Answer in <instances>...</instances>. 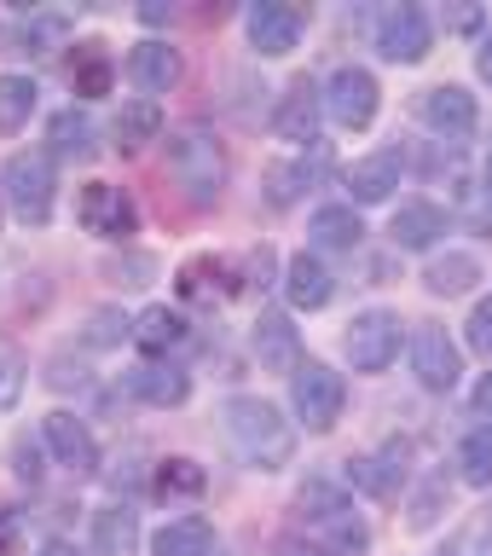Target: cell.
Segmentation results:
<instances>
[{
    "label": "cell",
    "instance_id": "6da1fadb",
    "mask_svg": "<svg viewBox=\"0 0 492 556\" xmlns=\"http://www.w3.org/2000/svg\"><path fill=\"white\" fill-rule=\"evenodd\" d=\"M226 441H232L238 458L255 464V469H278V464H290V452H295V434H290L285 417H278V406H267V400H255V394L226 400Z\"/></svg>",
    "mask_w": 492,
    "mask_h": 556
},
{
    "label": "cell",
    "instance_id": "7a4b0ae2",
    "mask_svg": "<svg viewBox=\"0 0 492 556\" xmlns=\"http://www.w3.org/2000/svg\"><path fill=\"white\" fill-rule=\"evenodd\" d=\"M168 174L186 186L191 203H215L226 186V151L209 128H180L168 139Z\"/></svg>",
    "mask_w": 492,
    "mask_h": 556
},
{
    "label": "cell",
    "instance_id": "3957f363",
    "mask_svg": "<svg viewBox=\"0 0 492 556\" xmlns=\"http://www.w3.org/2000/svg\"><path fill=\"white\" fill-rule=\"evenodd\" d=\"M290 394H295V417L313 429V434H325V429H337V417H342V377L330 371V365L319 359H302L295 365V377H290Z\"/></svg>",
    "mask_w": 492,
    "mask_h": 556
},
{
    "label": "cell",
    "instance_id": "277c9868",
    "mask_svg": "<svg viewBox=\"0 0 492 556\" xmlns=\"http://www.w3.org/2000/svg\"><path fill=\"white\" fill-rule=\"evenodd\" d=\"M7 198L24 226H47L52 215V156L47 151H17L7 163Z\"/></svg>",
    "mask_w": 492,
    "mask_h": 556
},
{
    "label": "cell",
    "instance_id": "5b68a950",
    "mask_svg": "<svg viewBox=\"0 0 492 556\" xmlns=\"http://www.w3.org/2000/svg\"><path fill=\"white\" fill-rule=\"evenodd\" d=\"M394 354H400V319L394 313L371 307L348 325V359H354V371H389Z\"/></svg>",
    "mask_w": 492,
    "mask_h": 556
},
{
    "label": "cell",
    "instance_id": "8992f818",
    "mask_svg": "<svg viewBox=\"0 0 492 556\" xmlns=\"http://www.w3.org/2000/svg\"><path fill=\"white\" fill-rule=\"evenodd\" d=\"M76 215H81L87 232H99V238H111V243L116 238L128 243L139 232V208H134V198L122 186H87L81 203H76Z\"/></svg>",
    "mask_w": 492,
    "mask_h": 556
},
{
    "label": "cell",
    "instance_id": "52a82bcc",
    "mask_svg": "<svg viewBox=\"0 0 492 556\" xmlns=\"http://www.w3.org/2000/svg\"><path fill=\"white\" fill-rule=\"evenodd\" d=\"M325 111L337 128H371V116H377V76L371 70H359V64H348L330 76V93H325Z\"/></svg>",
    "mask_w": 492,
    "mask_h": 556
},
{
    "label": "cell",
    "instance_id": "ba28073f",
    "mask_svg": "<svg viewBox=\"0 0 492 556\" xmlns=\"http://www.w3.org/2000/svg\"><path fill=\"white\" fill-rule=\"evenodd\" d=\"M302 510L313 521H325L330 551H337V556H365V528L354 521V504H348V498H337L330 486H302Z\"/></svg>",
    "mask_w": 492,
    "mask_h": 556
},
{
    "label": "cell",
    "instance_id": "9c48e42d",
    "mask_svg": "<svg viewBox=\"0 0 492 556\" xmlns=\"http://www.w3.org/2000/svg\"><path fill=\"white\" fill-rule=\"evenodd\" d=\"M377 47L389 52L394 64H417L429 52V17L412 7V0H400V7L382 12V24H377Z\"/></svg>",
    "mask_w": 492,
    "mask_h": 556
},
{
    "label": "cell",
    "instance_id": "30bf717a",
    "mask_svg": "<svg viewBox=\"0 0 492 556\" xmlns=\"http://www.w3.org/2000/svg\"><path fill=\"white\" fill-rule=\"evenodd\" d=\"M412 365H417V382H424V389H452V382H458V348L446 342V330L441 325H424L412 337Z\"/></svg>",
    "mask_w": 492,
    "mask_h": 556
},
{
    "label": "cell",
    "instance_id": "8fae6325",
    "mask_svg": "<svg viewBox=\"0 0 492 556\" xmlns=\"http://www.w3.org/2000/svg\"><path fill=\"white\" fill-rule=\"evenodd\" d=\"M250 41H255V52H267V59H285V52L302 41V12L278 7V0H261V7H250Z\"/></svg>",
    "mask_w": 492,
    "mask_h": 556
},
{
    "label": "cell",
    "instance_id": "7c38bea8",
    "mask_svg": "<svg viewBox=\"0 0 492 556\" xmlns=\"http://www.w3.org/2000/svg\"><path fill=\"white\" fill-rule=\"evenodd\" d=\"M47 446L59 452V464L76 469V476H93V469H99L93 434H87V424H81V417H70V412H47Z\"/></svg>",
    "mask_w": 492,
    "mask_h": 556
},
{
    "label": "cell",
    "instance_id": "4fadbf2b",
    "mask_svg": "<svg viewBox=\"0 0 492 556\" xmlns=\"http://www.w3.org/2000/svg\"><path fill=\"white\" fill-rule=\"evenodd\" d=\"M424 122L434 134H452V139L476 134V93H464L458 81L429 87V93H424Z\"/></svg>",
    "mask_w": 492,
    "mask_h": 556
},
{
    "label": "cell",
    "instance_id": "5bb4252c",
    "mask_svg": "<svg viewBox=\"0 0 492 556\" xmlns=\"http://www.w3.org/2000/svg\"><path fill=\"white\" fill-rule=\"evenodd\" d=\"M255 354L267 371H290L295 377V365H302V342H295V325L285 319V313H261V325H255Z\"/></svg>",
    "mask_w": 492,
    "mask_h": 556
},
{
    "label": "cell",
    "instance_id": "9a60e30c",
    "mask_svg": "<svg viewBox=\"0 0 492 556\" xmlns=\"http://www.w3.org/2000/svg\"><path fill=\"white\" fill-rule=\"evenodd\" d=\"M139 551V516L128 504H104L93 516V556H134Z\"/></svg>",
    "mask_w": 492,
    "mask_h": 556
},
{
    "label": "cell",
    "instance_id": "2e32d148",
    "mask_svg": "<svg viewBox=\"0 0 492 556\" xmlns=\"http://www.w3.org/2000/svg\"><path fill=\"white\" fill-rule=\"evenodd\" d=\"M128 70H134V81L146 87V93H168V87L180 81V52H174L168 41H139Z\"/></svg>",
    "mask_w": 492,
    "mask_h": 556
},
{
    "label": "cell",
    "instance_id": "e0dca14e",
    "mask_svg": "<svg viewBox=\"0 0 492 556\" xmlns=\"http://www.w3.org/2000/svg\"><path fill=\"white\" fill-rule=\"evenodd\" d=\"M394 186H400V156L394 151H377V156H365V163L348 168V191H354V203H382Z\"/></svg>",
    "mask_w": 492,
    "mask_h": 556
},
{
    "label": "cell",
    "instance_id": "ac0fdd59",
    "mask_svg": "<svg viewBox=\"0 0 492 556\" xmlns=\"http://www.w3.org/2000/svg\"><path fill=\"white\" fill-rule=\"evenodd\" d=\"M313 122H319V87L302 76V81H290V93H285V104H278V116H273V128L285 139H313Z\"/></svg>",
    "mask_w": 492,
    "mask_h": 556
},
{
    "label": "cell",
    "instance_id": "d6986e66",
    "mask_svg": "<svg viewBox=\"0 0 492 556\" xmlns=\"http://www.w3.org/2000/svg\"><path fill=\"white\" fill-rule=\"evenodd\" d=\"M389 232H394L400 250H429V243L446 232V215L434 203H400V215H394Z\"/></svg>",
    "mask_w": 492,
    "mask_h": 556
},
{
    "label": "cell",
    "instance_id": "ffe728a7",
    "mask_svg": "<svg viewBox=\"0 0 492 556\" xmlns=\"http://www.w3.org/2000/svg\"><path fill=\"white\" fill-rule=\"evenodd\" d=\"M151 551L156 556H209L215 551V528H209L203 516H180V521H168V528L151 539Z\"/></svg>",
    "mask_w": 492,
    "mask_h": 556
},
{
    "label": "cell",
    "instance_id": "44dd1931",
    "mask_svg": "<svg viewBox=\"0 0 492 556\" xmlns=\"http://www.w3.org/2000/svg\"><path fill=\"white\" fill-rule=\"evenodd\" d=\"M70 81H76V93H81V99L111 93V81H116L111 52H104L99 41H81V47H76V64H70Z\"/></svg>",
    "mask_w": 492,
    "mask_h": 556
},
{
    "label": "cell",
    "instance_id": "7402d4cb",
    "mask_svg": "<svg viewBox=\"0 0 492 556\" xmlns=\"http://www.w3.org/2000/svg\"><path fill=\"white\" fill-rule=\"evenodd\" d=\"M134 394L146 400V406H180L191 394V377L174 371V365H146V371H134Z\"/></svg>",
    "mask_w": 492,
    "mask_h": 556
},
{
    "label": "cell",
    "instance_id": "603a6c76",
    "mask_svg": "<svg viewBox=\"0 0 492 556\" xmlns=\"http://www.w3.org/2000/svg\"><path fill=\"white\" fill-rule=\"evenodd\" d=\"M52 151L87 163V156L99 151V128H93V122H87L81 111H59V116H52Z\"/></svg>",
    "mask_w": 492,
    "mask_h": 556
},
{
    "label": "cell",
    "instance_id": "cb8c5ba5",
    "mask_svg": "<svg viewBox=\"0 0 492 556\" xmlns=\"http://www.w3.org/2000/svg\"><path fill=\"white\" fill-rule=\"evenodd\" d=\"M285 290H290L295 307H325L330 302V273L313 255H295L290 273H285Z\"/></svg>",
    "mask_w": 492,
    "mask_h": 556
},
{
    "label": "cell",
    "instance_id": "d4e9b609",
    "mask_svg": "<svg viewBox=\"0 0 492 556\" xmlns=\"http://www.w3.org/2000/svg\"><path fill=\"white\" fill-rule=\"evenodd\" d=\"M156 128H163L156 99H134V104H122V116H116V146L139 151V146H151V139H156Z\"/></svg>",
    "mask_w": 492,
    "mask_h": 556
},
{
    "label": "cell",
    "instance_id": "484cf974",
    "mask_svg": "<svg viewBox=\"0 0 492 556\" xmlns=\"http://www.w3.org/2000/svg\"><path fill=\"white\" fill-rule=\"evenodd\" d=\"M180 337H186V319L174 307H146L139 325H134V342L146 348V354H163V348H174Z\"/></svg>",
    "mask_w": 492,
    "mask_h": 556
},
{
    "label": "cell",
    "instance_id": "4316f807",
    "mask_svg": "<svg viewBox=\"0 0 492 556\" xmlns=\"http://www.w3.org/2000/svg\"><path fill=\"white\" fill-rule=\"evenodd\" d=\"M365 226L354 208H319L313 215V243H325V250H359Z\"/></svg>",
    "mask_w": 492,
    "mask_h": 556
},
{
    "label": "cell",
    "instance_id": "83f0119b",
    "mask_svg": "<svg viewBox=\"0 0 492 556\" xmlns=\"http://www.w3.org/2000/svg\"><path fill=\"white\" fill-rule=\"evenodd\" d=\"M35 87L29 76H0V134H17L29 122V111H35Z\"/></svg>",
    "mask_w": 492,
    "mask_h": 556
},
{
    "label": "cell",
    "instance_id": "f1b7e54d",
    "mask_svg": "<svg viewBox=\"0 0 492 556\" xmlns=\"http://www.w3.org/2000/svg\"><path fill=\"white\" fill-rule=\"evenodd\" d=\"M476 278H481L476 255H441V261L429 267V290H434V295H464Z\"/></svg>",
    "mask_w": 492,
    "mask_h": 556
},
{
    "label": "cell",
    "instance_id": "f546056e",
    "mask_svg": "<svg viewBox=\"0 0 492 556\" xmlns=\"http://www.w3.org/2000/svg\"><path fill=\"white\" fill-rule=\"evenodd\" d=\"M458 469H464L469 486H492V424L476 429V434L458 446Z\"/></svg>",
    "mask_w": 492,
    "mask_h": 556
},
{
    "label": "cell",
    "instance_id": "4dcf8cb0",
    "mask_svg": "<svg viewBox=\"0 0 492 556\" xmlns=\"http://www.w3.org/2000/svg\"><path fill=\"white\" fill-rule=\"evenodd\" d=\"M156 486H163V493L191 498V493H203V469L191 464V458H168L163 469H156Z\"/></svg>",
    "mask_w": 492,
    "mask_h": 556
},
{
    "label": "cell",
    "instance_id": "1f68e13d",
    "mask_svg": "<svg viewBox=\"0 0 492 556\" xmlns=\"http://www.w3.org/2000/svg\"><path fill=\"white\" fill-rule=\"evenodd\" d=\"M17 394H24V359H17V348L0 342V412H12Z\"/></svg>",
    "mask_w": 492,
    "mask_h": 556
},
{
    "label": "cell",
    "instance_id": "d6a6232c",
    "mask_svg": "<svg viewBox=\"0 0 492 556\" xmlns=\"http://www.w3.org/2000/svg\"><path fill=\"white\" fill-rule=\"evenodd\" d=\"M307 163H290V168H273L267 174V180H273V203H295V191H302L307 186Z\"/></svg>",
    "mask_w": 492,
    "mask_h": 556
},
{
    "label": "cell",
    "instance_id": "836d02e7",
    "mask_svg": "<svg viewBox=\"0 0 492 556\" xmlns=\"http://www.w3.org/2000/svg\"><path fill=\"white\" fill-rule=\"evenodd\" d=\"M469 348H476V354H492V295H481L476 313H469Z\"/></svg>",
    "mask_w": 492,
    "mask_h": 556
},
{
    "label": "cell",
    "instance_id": "e575fe53",
    "mask_svg": "<svg viewBox=\"0 0 492 556\" xmlns=\"http://www.w3.org/2000/svg\"><path fill=\"white\" fill-rule=\"evenodd\" d=\"M64 35V17H41V24H29L17 41H24V52H47V41H59Z\"/></svg>",
    "mask_w": 492,
    "mask_h": 556
},
{
    "label": "cell",
    "instance_id": "d590c367",
    "mask_svg": "<svg viewBox=\"0 0 492 556\" xmlns=\"http://www.w3.org/2000/svg\"><path fill=\"white\" fill-rule=\"evenodd\" d=\"M17 476H24V481H41V458H35L29 441H17Z\"/></svg>",
    "mask_w": 492,
    "mask_h": 556
},
{
    "label": "cell",
    "instance_id": "8d00e7d4",
    "mask_svg": "<svg viewBox=\"0 0 492 556\" xmlns=\"http://www.w3.org/2000/svg\"><path fill=\"white\" fill-rule=\"evenodd\" d=\"M278 556H330V551L313 545V539H285V545H278Z\"/></svg>",
    "mask_w": 492,
    "mask_h": 556
},
{
    "label": "cell",
    "instance_id": "74e56055",
    "mask_svg": "<svg viewBox=\"0 0 492 556\" xmlns=\"http://www.w3.org/2000/svg\"><path fill=\"white\" fill-rule=\"evenodd\" d=\"M476 412H481V417H492V371L476 382Z\"/></svg>",
    "mask_w": 492,
    "mask_h": 556
},
{
    "label": "cell",
    "instance_id": "f35d334b",
    "mask_svg": "<svg viewBox=\"0 0 492 556\" xmlns=\"http://www.w3.org/2000/svg\"><path fill=\"white\" fill-rule=\"evenodd\" d=\"M476 64H481V76L492 81V35H487V41H481V59H476Z\"/></svg>",
    "mask_w": 492,
    "mask_h": 556
},
{
    "label": "cell",
    "instance_id": "ab89813d",
    "mask_svg": "<svg viewBox=\"0 0 492 556\" xmlns=\"http://www.w3.org/2000/svg\"><path fill=\"white\" fill-rule=\"evenodd\" d=\"M41 556H76V551H70V545H64V539H52V545H47Z\"/></svg>",
    "mask_w": 492,
    "mask_h": 556
},
{
    "label": "cell",
    "instance_id": "60d3db41",
    "mask_svg": "<svg viewBox=\"0 0 492 556\" xmlns=\"http://www.w3.org/2000/svg\"><path fill=\"white\" fill-rule=\"evenodd\" d=\"M487 186H492V163H487Z\"/></svg>",
    "mask_w": 492,
    "mask_h": 556
}]
</instances>
